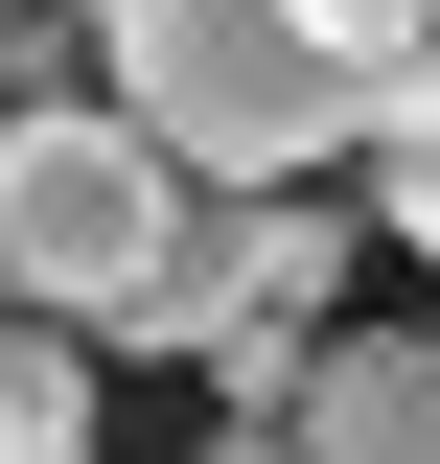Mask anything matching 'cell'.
Masks as SVG:
<instances>
[{"label": "cell", "mask_w": 440, "mask_h": 464, "mask_svg": "<svg viewBox=\"0 0 440 464\" xmlns=\"http://www.w3.org/2000/svg\"><path fill=\"white\" fill-rule=\"evenodd\" d=\"M186 209H209V186H186V163H163L116 93H24V116H0V325L116 348L139 302H163Z\"/></svg>", "instance_id": "6da1fadb"}, {"label": "cell", "mask_w": 440, "mask_h": 464, "mask_svg": "<svg viewBox=\"0 0 440 464\" xmlns=\"http://www.w3.org/2000/svg\"><path fill=\"white\" fill-rule=\"evenodd\" d=\"M93 70H116V116H139L186 186H301V163H348V70H325L301 0H93Z\"/></svg>", "instance_id": "7a4b0ae2"}, {"label": "cell", "mask_w": 440, "mask_h": 464, "mask_svg": "<svg viewBox=\"0 0 440 464\" xmlns=\"http://www.w3.org/2000/svg\"><path fill=\"white\" fill-rule=\"evenodd\" d=\"M325 302H348V209H325V186H209L186 256H163V302H139L116 348H209L232 395L278 418V372L325 348Z\"/></svg>", "instance_id": "3957f363"}, {"label": "cell", "mask_w": 440, "mask_h": 464, "mask_svg": "<svg viewBox=\"0 0 440 464\" xmlns=\"http://www.w3.org/2000/svg\"><path fill=\"white\" fill-rule=\"evenodd\" d=\"M278 441L301 464H440V325H325L278 372Z\"/></svg>", "instance_id": "277c9868"}, {"label": "cell", "mask_w": 440, "mask_h": 464, "mask_svg": "<svg viewBox=\"0 0 440 464\" xmlns=\"http://www.w3.org/2000/svg\"><path fill=\"white\" fill-rule=\"evenodd\" d=\"M0 464H93V348L70 325H0Z\"/></svg>", "instance_id": "5b68a950"}, {"label": "cell", "mask_w": 440, "mask_h": 464, "mask_svg": "<svg viewBox=\"0 0 440 464\" xmlns=\"http://www.w3.org/2000/svg\"><path fill=\"white\" fill-rule=\"evenodd\" d=\"M348 140H371V186H394V232H417V256H440V24H417V47H394V93L348 116Z\"/></svg>", "instance_id": "8992f818"}, {"label": "cell", "mask_w": 440, "mask_h": 464, "mask_svg": "<svg viewBox=\"0 0 440 464\" xmlns=\"http://www.w3.org/2000/svg\"><path fill=\"white\" fill-rule=\"evenodd\" d=\"M301 24H325V70H348V116H371V93H394V47H417L440 0H301Z\"/></svg>", "instance_id": "52a82bcc"}]
</instances>
